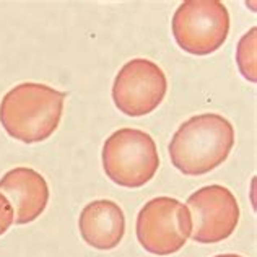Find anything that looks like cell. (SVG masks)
<instances>
[{
  "label": "cell",
  "instance_id": "12",
  "mask_svg": "<svg viewBox=\"0 0 257 257\" xmlns=\"http://www.w3.org/2000/svg\"><path fill=\"white\" fill-rule=\"evenodd\" d=\"M213 257H242L238 254H220V255H213Z\"/></svg>",
  "mask_w": 257,
  "mask_h": 257
},
{
  "label": "cell",
  "instance_id": "2",
  "mask_svg": "<svg viewBox=\"0 0 257 257\" xmlns=\"http://www.w3.org/2000/svg\"><path fill=\"white\" fill-rule=\"evenodd\" d=\"M65 91L44 83H20L2 98L0 124L12 139L38 144L57 131L64 112Z\"/></svg>",
  "mask_w": 257,
  "mask_h": 257
},
{
  "label": "cell",
  "instance_id": "7",
  "mask_svg": "<svg viewBox=\"0 0 257 257\" xmlns=\"http://www.w3.org/2000/svg\"><path fill=\"white\" fill-rule=\"evenodd\" d=\"M192 218L191 238L200 244H215L229 238L239 223L234 194L220 184L200 187L187 199Z\"/></svg>",
  "mask_w": 257,
  "mask_h": 257
},
{
  "label": "cell",
  "instance_id": "4",
  "mask_svg": "<svg viewBox=\"0 0 257 257\" xmlns=\"http://www.w3.org/2000/svg\"><path fill=\"white\" fill-rule=\"evenodd\" d=\"M171 26L182 51L192 56H208L226 41L229 13L220 0H186L174 12Z\"/></svg>",
  "mask_w": 257,
  "mask_h": 257
},
{
  "label": "cell",
  "instance_id": "1",
  "mask_svg": "<svg viewBox=\"0 0 257 257\" xmlns=\"http://www.w3.org/2000/svg\"><path fill=\"white\" fill-rule=\"evenodd\" d=\"M234 145V127L215 112L187 119L168 147L171 163L186 176H202L223 165Z\"/></svg>",
  "mask_w": 257,
  "mask_h": 257
},
{
  "label": "cell",
  "instance_id": "8",
  "mask_svg": "<svg viewBox=\"0 0 257 257\" xmlns=\"http://www.w3.org/2000/svg\"><path fill=\"white\" fill-rule=\"evenodd\" d=\"M0 192L15 212L17 225H28L38 220L49 202V186L41 173L31 168H13L0 179Z\"/></svg>",
  "mask_w": 257,
  "mask_h": 257
},
{
  "label": "cell",
  "instance_id": "3",
  "mask_svg": "<svg viewBox=\"0 0 257 257\" xmlns=\"http://www.w3.org/2000/svg\"><path fill=\"white\" fill-rule=\"evenodd\" d=\"M103 168L107 178L120 187L145 186L160 168L157 144L140 128H119L103 145Z\"/></svg>",
  "mask_w": 257,
  "mask_h": 257
},
{
  "label": "cell",
  "instance_id": "6",
  "mask_svg": "<svg viewBox=\"0 0 257 257\" xmlns=\"http://www.w3.org/2000/svg\"><path fill=\"white\" fill-rule=\"evenodd\" d=\"M165 72L148 59H132L119 70L112 83V101L125 116L140 117L153 112L165 99Z\"/></svg>",
  "mask_w": 257,
  "mask_h": 257
},
{
  "label": "cell",
  "instance_id": "9",
  "mask_svg": "<svg viewBox=\"0 0 257 257\" xmlns=\"http://www.w3.org/2000/svg\"><path fill=\"white\" fill-rule=\"evenodd\" d=\"M78 229L88 246L98 251H111L124 239L125 216L116 202L93 200L80 213Z\"/></svg>",
  "mask_w": 257,
  "mask_h": 257
},
{
  "label": "cell",
  "instance_id": "5",
  "mask_svg": "<svg viewBox=\"0 0 257 257\" xmlns=\"http://www.w3.org/2000/svg\"><path fill=\"white\" fill-rule=\"evenodd\" d=\"M140 246L155 255L181 251L192 233L189 208L173 197H155L140 208L135 223Z\"/></svg>",
  "mask_w": 257,
  "mask_h": 257
},
{
  "label": "cell",
  "instance_id": "10",
  "mask_svg": "<svg viewBox=\"0 0 257 257\" xmlns=\"http://www.w3.org/2000/svg\"><path fill=\"white\" fill-rule=\"evenodd\" d=\"M255 28H251L241 38L236 51V60L242 77L249 82H255Z\"/></svg>",
  "mask_w": 257,
  "mask_h": 257
},
{
  "label": "cell",
  "instance_id": "11",
  "mask_svg": "<svg viewBox=\"0 0 257 257\" xmlns=\"http://www.w3.org/2000/svg\"><path fill=\"white\" fill-rule=\"evenodd\" d=\"M15 220V212L10 204V200L0 192V236L9 231V228L13 225Z\"/></svg>",
  "mask_w": 257,
  "mask_h": 257
}]
</instances>
